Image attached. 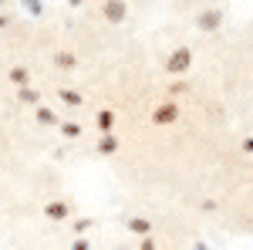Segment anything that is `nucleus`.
Wrapping results in <instances>:
<instances>
[{
    "instance_id": "1",
    "label": "nucleus",
    "mask_w": 253,
    "mask_h": 250,
    "mask_svg": "<svg viewBox=\"0 0 253 250\" xmlns=\"http://www.w3.org/2000/svg\"><path fill=\"white\" fill-rule=\"evenodd\" d=\"M175 118H179V105H172V101L159 105L156 112H152V122H156V125H169V122H175Z\"/></svg>"
},
{
    "instance_id": "2",
    "label": "nucleus",
    "mask_w": 253,
    "mask_h": 250,
    "mask_svg": "<svg viewBox=\"0 0 253 250\" xmlns=\"http://www.w3.org/2000/svg\"><path fill=\"white\" fill-rule=\"evenodd\" d=\"M189 61H193V51H189V48H179L172 58H169V64H166V68H169L172 75H179V71H186V68H189Z\"/></svg>"
},
{
    "instance_id": "3",
    "label": "nucleus",
    "mask_w": 253,
    "mask_h": 250,
    "mask_svg": "<svg viewBox=\"0 0 253 250\" xmlns=\"http://www.w3.org/2000/svg\"><path fill=\"white\" fill-rule=\"evenodd\" d=\"M219 24H223V10H203V14H199V27H203V31H219Z\"/></svg>"
},
{
    "instance_id": "4",
    "label": "nucleus",
    "mask_w": 253,
    "mask_h": 250,
    "mask_svg": "<svg viewBox=\"0 0 253 250\" xmlns=\"http://www.w3.org/2000/svg\"><path fill=\"white\" fill-rule=\"evenodd\" d=\"M125 14H128V10H125V3H122V0H108V3H105V17L112 20V24H122Z\"/></svg>"
},
{
    "instance_id": "5",
    "label": "nucleus",
    "mask_w": 253,
    "mask_h": 250,
    "mask_svg": "<svg viewBox=\"0 0 253 250\" xmlns=\"http://www.w3.org/2000/svg\"><path fill=\"white\" fill-rule=\"evenodd\" d=\"M128 230L138 233V237H149V233H152V223H149V220H142V216H135V220H128Z\"/></svg>"
},
{
    "instance_id": "6",
    "label": "nucleus",
    "mask_w": 253,
    "mask_h": 250,
    "mask_svg": "<svg viewBox=\"0 0 253 250\" xmlns=\"http://www.w3.org/2000/svg\"><path fill=\"white\" fill-rule=\"evenodd\" d=\"M47 216H51V220H64V216H68V203H47Z\"/></svg>"
},
{
    "instance_id": "7",
    "label": "nucleus",
    "mask_w": 253,
    "mask_h": 250,
    "mask_svg": "<svg viewBox=\"0 0 253 250\" xmlns=\"http://www.w3.org/2000/svg\"><path fill=\"white\" fill-rule=\"evenodd\" d=\"M118 149V142H115V135L108 132V135H101V142H98V152H105V155H112Z\"/></svg>"
},
{
    "instance_id": "8",
    "label": "nucleus",
    "mask_w": 253,
    "mask_h": 250,
    "mask_svg": "<svg viewBox=\"0 0 253 250\" xmlns=\"http://www.w3.org/2000/svg\"><path fill=\"white\" fill-rule=\"evenodd\" d=\"M10 81H14L17 88H24V85H27V71H24V68H14V71H10Z\"/></svg>"
},
{
    "instance_id": "9",
    "label": "nucleus",
    "mask_w": 253,
    "mask_h": 250,
    "mask_svg": "<svg viewBox=\"0 0 253 250\" xmlns=\"http://www.w3.org/2000/svg\"><path fill=\"white\" fill-rule=\"evenodd\" d=\"M98 125H101V129H105V135H108V129L115 125V115H112V112H101V115H98Z\"/></svg>"
},
{
    "instance_id": "10",
    "label": "nucleus",
    "mask_w": 253,
    "mask_h": 250,
    "mask_svg": "<svg viewBox=\"0 0 253 250\" xmlns=\"http://www.w3.org/2000/svg\"><path fill=\"white\" fill-rule=\"evenodd\" d=\"M61 98H64L68 105H81V95H78V92H68V88H61Z\"/></svg>"
},
{
    "instance_id": "11",
    "label": "nucleus",
    "mask_w": 253,
    "mask_h": 250,
    "mask_svg": "<svg viewBox=\"0 0 253 250\" xmlns=\"http://www.w3.org/2000/svg\"><path fill=\"white\" fill-rule=\"evenodd\" d=\"M61 132H64V135H71V139H75V135H81V129L75 125V122H64V125H61Z\"/></svg>"
},
{
    "instance_id": "12",
    "label": "nucleus",
    "mask_w": 253,
    "mask_h": 250,
    "mask_svg": "<svg viewBox=\"0 0 253 250\" xmlns=\"http://www.w3.org/2000/svg\"><path fill=\"white\" fill-rule=\"evenodd\" d=\"M38 122H47V125H51V122H54V112H47V108H38Z\"/></svg>"
},
{
    "instance_id": "13",
    "label": "nucleus",
    "mask_w": 253,
    "mask_h": 250,
    "mask_svg": "<svg viewBox=\"0 0 253 250\" xmlns=\"http://www.w3.org/2000/svg\"><path fill=\"white\" fill-rule=\"evenodd\" d=\"M58 64H61V68H71L75 58H71V54H58Z\"/></svg>"
},
{
    "instance_id": "14",
    "label": "nucleus",
    "mask_w": 253,
    "mask_h": 250,
    "mask_svg": "<svg viewBox=\"0 0 253 250\" xmlns=\"http://www.w3.org/2000/svg\"><path fill=\"white\" fill-rule=\"evenodd\" d=\"M142 250H156V244H152V237H145V240H142Z\"/></svg>"
},
{
    "instance_id": "15",
    "label": "nucleus",
    "mask_w": 253,
    "mask_h": 250,
    "mask_svg": "<svg viewBox=\"0 0 253 250\" xmlns=\"http://www.w3.org/2000/svg\"><path fill=\"white\" fill-rule=\"evenodd\" d=\"M75 250H88V240H75Z\"/></svg>"
},
{
    "instance_id": "16",
    "label": "nucleus",
    "mask_w": 253,
    "mask_h": 250,
    "mask_svg": "<svg viewBox=\"0 0 253 250\" xmlns=\"http://www.w3.org/2000/svg\"><path fill=\"white\" fill-rule=\"evenodd\" d=\"M243 152H253V139H247V142H243Z\"/></svg>"
},
{
    "instance_id": "17",
    "label": "nucleus",
    "mask_w": 253,
    "mask_h": 250,
    "mask_svg": "<svg viewBox=\"0 0 253 250\" xmlns=\"http://www.w3.org/2000/svg\"><path fill=\"white\" fill-rule=\"evenodd\" d=\"M0 27H7V17H3V14H0Z\"/></svg>"
}]
</instances>
